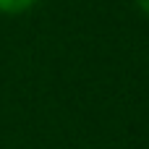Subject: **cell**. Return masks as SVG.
<instances>
[{"label": "cell", "instance_id": "obj_2", "mask_svg": "<svg viewBox=\"0 0 149 149\" xmlns=\"http://www.w3.org/2000/svg\"><path fill=\"white\" fill-rule=\"evenodd\" d=\"M136 5H139V8H141V10L149 16V0H136Z\"/></svg>", "mask_w": 149, "mask_h": 149}, {"label": "cell", "instance_id": "obj_1", "mask_svg": "<svg viewBox=\"0 0 149 149\" xmlns=\"http://www.w3.org/2000/svg\"><path fill=\"white\" fill-rule=\"evenodd\" d=\"M37 0H0V13L5 16H16V13H24L29 8H34Z\"/></svg>", "mask_w": 149, "mask_h": 149}]
</instances>
